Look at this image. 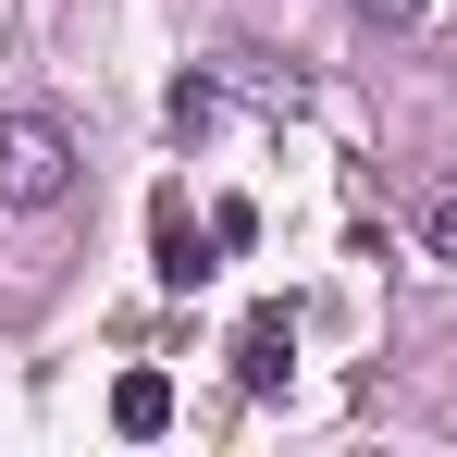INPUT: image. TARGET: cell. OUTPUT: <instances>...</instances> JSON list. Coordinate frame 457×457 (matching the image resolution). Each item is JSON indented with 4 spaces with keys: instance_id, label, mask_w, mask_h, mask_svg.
<instances>
[{
    "instance_id": "obj_2",
    "label": "cell",
    "mask_w": 457,
    "mask_h": 457,
    "mask_svg": "<svg viewBox=\"0 0 457 457\" xmlns=\"http://www.w3.org/2000/svg\"><path fill=\"white\" fill-rule=\"evenodd\" d=\"M211 247H223V235H211V211H186V186H161V198H149V272L173 285V297H198V285L223 272Z\"/></svg>"
},
{
    "instance_id": "obj_3",
    "label": "cell",
    "mask_w": 457,
    "mask_h": 457,
    "mask_svg": "<svg viewBox=\"0 0 457 457\" xmlns=\"http://www.w3.org/2000/svg\"><path fill=\"white\" fill-rule=\"evenodd\" d=\"M285 371H297V309H247V334H235V383L272 395Z\"/></svg>"
},
{
    "instance_id": "obj_1",
    "label": "cell",
    "mask_w": 457,
    "mask_h": 457,
    "mask_svg": "<svg viewBox=\"0 0 457 457\" xmlns=\"http://www.w3.org/2000/svg\"><path fill=\"white\" fill-rule=\"evenodd\" d=\"M75 186V124L62 112H0V211H50Z\"/></svg>"
},
{
    "instance_id": "obj_5",
    "label": "cell",
    "mask_w": 457,
    "mask_h": 457,
    "mask_svg": "<svg viewBox=\"0 0 457 457\" xmlns=\"http://www.w3.org/2000/svg\"><path fill=\"white\" fill-rule=\"evenodd\" d=\"M420 235H433V260H457V186H433V211H420Z\"/></svg>"
},
{
    "instance_id": "obj_6",
    "label": "cell",
    "mask_w": 457,
    "mask_h": 457,
    "mask_svg": "<svg viewBox=\"0 0 457 457\" xmlns=\"http://www.w3.org/2000/svg\"><path fill=\"white\" fill-rule=\"evenodd\" d=\"M359 12H383V25H408V12H433V0H359Z\"/></svg>"
},
{
    "instance_id": "obj_4",
    "label": "cell",
    "mask_w": 457,
    "mask_h": 457,
    "mask_svg": "<svg viewBox=\"0 0 457 457\" xmlns=\"http://www.w3.org/2000/svg\"><path fill=\"white\" fill-rule=\"evenodd\" d=\"M161 420H173V383H161V371H124V383H112V433H137V445H149Z\"/></svg>"
}]
</instances>
